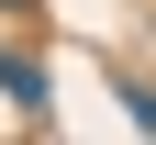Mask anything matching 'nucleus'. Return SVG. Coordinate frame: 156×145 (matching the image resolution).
Masks as SVG:
<instances>
[{
	"mask_svg": "<svg viewBox=\"0 0 156 145\" xmlns=\"http://www.w3.org/2000/svg\"><path fill=\"white\" fill-rule=\"evenodd\" d=\"M145 123H156V89H145Z\"/></svg>",
	"mask_w": 156,
	"mask_h": 145,
	"instance_id": "obj_1",
	"label": "nucleus"
}]
</instances>
